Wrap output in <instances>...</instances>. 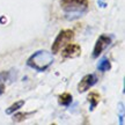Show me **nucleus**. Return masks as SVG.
I'll use <instances>...</instances> for the list:
<instances>
[{"mask_svg":"<svg viewBox=\"0 0 125 125\" xmlns=\"http://www.w3.org/2000/svg\"><path fill=\"white\" fill-rule=\"evenodd\" d=\"M53 62V54L46 50H38L31 54L27 60V65L38 72L48 70Z\"/></svg>","mask_w":125,"mask_h":125,"instance_id":"1","label":"nucleus"},{"mask_svg":"<svg viewBox=\"0 0 125 125\" xmlns=\"http://www.w3.org/2000/svg\"><path fill=\"white\" fill-rule=\"evenodd\" d=\"M60 6L67 15L78 19L88 7V0H60Z\"/></svg>","mask_w":125,"mask_h":125,"instance_id":"2","label":"nucleus"},{"mask_svg":"<svg viewBox=\"0 0 125 125\" xmlns=\"http://www.w3.org/2000/svg\"><path fill=\"white\" fill-rule=\"evenodd\" d=\"M73 37H74V31L73 30H70V29L62 30L58 34V36L56 37L53 44H52V53H58L60 49L64 48Z\"/></svg>","mask_w":125,"mask_h":125,"instance_id":"3","label":"nucleus"},{"mask_svg":"<svg viewBox=\"0 0 125 125\" xmlns=\"http://www.w3.org/2000/svg\"><path fill=\"white\" fill-rule=\"evenodd\" d=\"M111 37L108 35H101L97 38L96 43H95V46H94L93 50V58H97L100 54L102 53L104 50L107 49L109 45L111 44Z\"/></svg>","mask_w":125,"mask_h":125,"instance_id":"4","label":"nucleus"},{"mask_svg":"<svg viewBox=\"0 0 125 125\" xmlns=\"http://www.w3.org/2000/svg\"><path fill=\"white\" fill-rule=\"evenodd\" d=\"M96 82V76L94 74H88V75H85L81 81L78 85V92L79 93H83L86 90H88L93 85H95Z\"/></svg>","mask_w":125,"mask_h":125,"instance_id":"5","label":"nucleus"},{"mask_svg":"<svg viewBox=\"0 0 125 125\" xmlns=\"http://www.w3.org/2000/svg\"><path fill=\"white\" fill-rule=\"evenodd\" d=\"M81 53V48L78 44H68L62 50V58H76Z\"/></svg>","mask_w":125,"mask_h":125,"instance_id":"6","label":"nucleus"},{"mask_svg":"<svg viewBox=\"0 0 125 125\" xmlns=\"http://www.w3.org/2000/svg\"><path fill=\"white\" fill-rule=\"evenodd\" d=\"M87 100H88L89 103H90V110H94L95 107L98 104L100 100H101V95H100L97 92H92V93L88 95Z\"/></svg>","mask_w":125,"mask_h":125,"instance_id":"7","label":"nucleus"},{"mask_svg":"<svg viewBox=\"0 0 125 125\" xmlns=\"http://www.w3.org/2000/svg\"><path fill=\"white\" fill-rule=\"evenodd\" d=\"M72 101H73V97H72V95L70 93H64V94H62V95H59V97H58L59 104H60V105H64V107L70 105Z\"/></svg>","mask_w":125,"mask_h":125,"instance_id":"8","label":"nucleus"},{"mask_svg":"<svg viewBox=\"0 0 125 125\" xmlns=\"http://www.w3.org/2000/svg\"><path fill=\"white\" fill-rule=\"evenodd\" d=\"M111 68V64L109 62V59L107 57H103L102 60L97 64V70L101 72H107Z\"/></svg>","mask_w":125,"mask_h":125,"instance_id":"9","label":"nucleus"},{"mask_svg":"<svg viewBox=\"0 0 125 125\" xmlns=\"http://www.w3.org/2000/svg\"><path fill=\"white\" fill-rule=\"evenodd\" d=\"M23 104H24V101H23V100H21V101H18V102H14L13 104L10 105V107L7 108L6 114H7V115H10V114H13V112L18 111V110H20V109L23 107Z\"/></svg>","mask_w":125,"mask_h":125,"instance_id":"10","label":"nucleus"},{"mask_svg":"<svg viewBox=\"0 0 125 125\" xmlns=\"http://www.w3.org/2000/svg\"><path fill=\"white\" fill-rule=\"evenodd\" d=\"M8 75V72H0V95H2L5 92V86H6Z\"/></svg>","mask_w":125,"mask_h":125,"instance_id":"11","label":"nucleus"},{"mask_svg":"<svg viewBox=\"0 0 125 125\" xmlns=\"http://www.w3.org/2000/svg\"><path fill=\"white\" fill-rule=\"evenodd\" d=\"M34 112L35 111H32V112H18L16 115L13 116V122L14 123H19V122L24 121V119H27L28 116H31Z\"/></svg>","mask_w":125,"mask_h":125,"instance_id":"12","label":"nucleus"}]
</instances>
